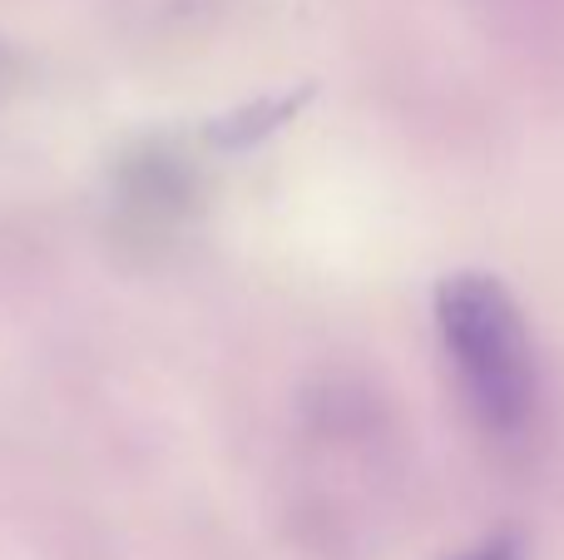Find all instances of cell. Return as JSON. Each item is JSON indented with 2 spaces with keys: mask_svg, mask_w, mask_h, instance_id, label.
Listing matches in <instances>:
<instances>
[{
  "mask_svg": "<svg viewBox=\"0 0 564 560\" xmlns=\"http://www.w3.org/2000/svg\"><path fill=\"white\" fill-rule=\"evenodd\" d=\"M436 333L476 427L506 452L540 432L545 373L516 293L496 273H451L436 288Z\"/></svg>",
  "mask_w": 564,
  "mask_h": 560,
  "instance_id": "cell-1",
  "label": "cell"
},
{
  "mask_svg": "<svg viewBox=\"0 0 564 560\" xmlns=\"http://www.w3.org/2000/svg\"><path fill=\"white\" fill-rule=\"evenodd\" d=\"M466 560H516V541H486L480 551H470Z\"/></svg>",
  "mask_w": 564,
  "mask_h": 560,
  "instance_id": "cell-2",
  "label": "cell"
}]
</instances>
